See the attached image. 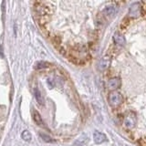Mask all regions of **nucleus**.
Returning <instances> with one entry per match:
<instances>
[{
	"instance_id": "nucleus-1",
	"label": "nucleus",
	"mask_w": 146,
	"mask_h": 146,
	"mask_svg": "<svg viewBox=\"0 0 146 146\" xmlns=\"http://www.w3.org/2000/svg\"><path fill=\"white\" fill-rule=\"evenodd\" d=\"M137 124V116L135 112L130 111L126 112L122 119V127L127 131H131L133 130V128Z\"/></svg>"
},
{
	"instance_id": "nucleus-2",
	"label": "nucleus",
	"mask_w": 146,
	"mask_h": 146,
	"mask_svg": "<svg viewBox=\"0 0 146 146\" xmlns=\"http://www.w3.org/2000/svg\"><path fill=\"white\" fill-rule=\"evenodd\" d=\"M108 102L112 108H117L123 102V96L117 90L111 91L108 96Z\"/></svg>"
},
{
	"instance_id": "nucleus-3",
	"label": "nucleus",
	"mask_w": 146,
	"mask_h": 146,
	"mask_svg": "<svg viewBox=\"0 0 146 146\" xmlns=\"http://www.w3.org/2000/svg\"><path fill=\"white\" fill-rule=\"evenodd\" d=\"M141 13H143V8H141V2H135L131 5L130 9H129V15L130 17L137 18L141 17Z\"/></svg>"
},
{
	"instance_id": "nucleus-4",
	"label": "nucleus",
	"mask_w": 146,
	"mask_h": 146,
	"mask_svg": "<svg viewBox=\"0 0 146 146\" xmlns=\"http://www.w3.org/2000/svg\"><path fill=\"white\" fill-rule=\"evenodd\" d=\"M111 64V56L110 54L105 55L104 57L100 58V60L99 62V70L102 71L106 70L110 68Z\"/></svg>"
},
{
	"instance_id": "nucleus-5",
	"label": "nucleus",
	"mask_w": 146,
	"mask_h": 146,
	"mask_svg": "<svg viewBox=\"0 0 146 146\" xmlns=\"http://www.w3.org/2000/svg\"><path fill=\"white\" fill-rule=\"evenodd\" d=\"M121 85V80L119 77H113L111 78L107 82V87L109 90L111 91H115L117 89H119Z\"/></svg>"
},
{
	"instance_id": "nucleus-6",
	"label": "nucleus",
	"mask_w": 146,
	"mask_h": 146,
	"mask_svg": "<svg viewBox=\"0 0 146 146\" xmlns=\"http://www.w3.org/2000/svg\"><path fill=\"white\" fill-rule=\"evenodd\" d=\"M113 41L116 45L120 46V47H123L126 44V39L124 36L121 34V32L117 31L115 34L113 35Z\"/></svg>"
},
{
	"instance_id": "nucleus-7",
	"label": "nucleus",
	"mask_w": 146,
	"mask_h": 146,
	"mask_svg": "<svg viewBox=\"0 0 146 146\" xmlns=\"http://www.w3.org/2000/svg\"><path fill=\"white\" fill-rule=\"evenodd\" d=\"M118 11V8L116 6H114V5H111V6H108L105 7L102 14V16L103 17H111L112 16H114L115 14L117 13Z\"/></svg>"
},
{
	"instance_id": "nucleus-8",
	"label": "nucleus",
	"mask_w": 146,
	"mask_h": 146,
	"mask_svg": "<svg viewBox=\"0 0 146 146\" xmlns=\"http://www.w3.org/2000/svg\"><path fill=\"white\" fill-rule=\"evenodd\" d=\"M93 139L94 141L97 144H100L104 143L105 141L107 140V137L105 134H103L102 132H100V131H95L93 133Z\"/></svg>"
},
{
	"instance_id": "nucleus-9",
	"label": "nucleus",
	"mask_w": 146,
	"mask_h": 146,
	"mask_svg": "<svg viewBox=\"0 0 146 146\" xmlns=\"http://www.w3.org/2000/svg\"><path fill=\"white\" fill-rule=\"evenodd\" d=\"M32 117H33V120L36 124L39 126H44V121L42 120V117H41L39 112L36 111V110H33V111H32Z\"/></svg>"
},
{
	"instance_id": "nucleus-10",
	"label": "nucleus",
	"mask_w": 146,
	"mask_h": 146,
	"mask_svg": "<svg viewBox=\"0 0 146 146\" xmlns=\"http://www.w3.org/2000/svg\"><path fill=\"white\" fill-rule=\"evenodd\" d=\"M88 141H89L88 136L85 135V134H82V136H80V138H79L75 141V144L78 146H83L88 143Z\"/></svg>"
},
{
	"instance_id": "nucleus-11",
	"label": "nucleus",
	"mask_w": 146,
	"mask_h": 146,
	"mask_svg": "<svg viewBox=\"0 0 146 146\" xmlns=\"http://www.w3.org/2000/svg\"><path fill=\"white\" fill-rule=\"evenodd\" d=\"M34 93H35V98L36 100V102H38V103L39 105H43L44 104V99L42 97V95H41L40 90L38 88H36L34 90Z\"/></svg>"
},
{
	"instance_id": "nucleus-12",
	"label": "nucleus",
	"mask_w": 146,
	"mask_h": 146,
	"mask_svg": "<svg viewBox=\"0 0 146 146\" xmlns=\"http://www.w3.org/2000/svg\"><path fill=\"white\" fill-rule=\"evenodd\" d=\"M21 137H22V139L24 140L25 141H31V138H32V136L30 134V132L29 131H24L21 133Z\"/></svg>"
},
{
	"instance_id": "nucleus-13",
	"label": "nucleus",
	"mask_w": 146,
	"mask_h": 146,
	"mask_svg": "<svg viewBox=\"0 0 146 146\" xmlns=\"http://www.w3.org/2000/svg\"><path fill=\"white\" fill-rule=\"evenodd\" d=\"M39 135H40L41 138L43 139V141H46V143H53V141H54V140H53L50 136H48V134L42 133V132H40Z\"/></svg>"
},
{
	"instance_id": "nucleus-14",
	"label": "nucleus",
	"mask_w": 146,
	"mask_h": 146,
	"mask_svg": "<svg viewBox=\"0 0 146 146\" xmlns=\"http://www.w3.org/2000/svg\"><path fill=\"white\" fill-rule=\"evenodd\" d=\"M48 67V64L46 63V62H43V61H40V62H38L36 65V70H41V68H46Z\"/></svg>"
}]
</instances>
